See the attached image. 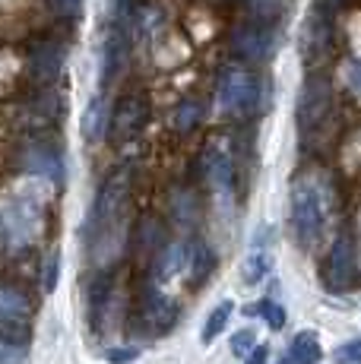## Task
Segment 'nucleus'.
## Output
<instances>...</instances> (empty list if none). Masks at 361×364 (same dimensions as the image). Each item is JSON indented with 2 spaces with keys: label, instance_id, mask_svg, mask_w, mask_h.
<instances>
[{
  "label": "nucleus",
  "instance_id": "nucleus-23",
  "mask_svg": "<svg viewBox=\"0 0 361 364\" xmlns=\"http://www.w3.org/2000/svg\"><path fill=\"white\" fill-rule=\"evenodd\" d=\"M48 6H51L60 19H73V16H80L82 0H48Z\"/></svg>",
  "mask_w": 361,
  "mask_h": 364
},
{
  "label": "nucleus",
  "instance_id": "nucleus-26",
  "mask_svg": "<svg viewBox=\"0 0 361 364\" xmlns=\"http://www.w3.org/2000/svg\"><path fill=\"white\" fill-rule=\"evenodd\" d=\"M136 358V348H108V361L111 364H127Z\"/></svg>",
  "mask_w": 361,
  "mask_h": 364
},
{
  "label": "nucleus",
  "instance_id": "nucleus-13",
  "mask_svg": "<svg viewBox=\"0 0 361 364\" xmlns=\"http://www.w3.org/2000/svg\"><path fill=\"white\" fill-rule=\"evenodd\" d=\"M124 60H127V32H124V26H114V29L108 32V41H105V64H102V80H111V76H117V70L124 67Z\"/></svg>",
  "mask_w": 361,
  "mask_h": 364
},
{
  "label": "nucleus",
  "instance_id": "nucleus-7",
  "mask_svg": "<svg viewBox=\"0 0 361 364\" xmlns=\"http://www.w3.org/2000/svg\"><path fill=\"white\" fill-rule=\"evenodd\" d=\"M232 48H235V54H241V58H247V60H263L269 54V48H273V38H269V32L263 29L260 23H254V26H244V29L235 32Z\"/></svg>",
  "mask_w": 361,
  "mask_h": 364
},
{
  "label": "nucleus",
  "instance_id": "nucleus-16",
  "mask_svg": "<svg viewBox=\"0 0 361 364\" xmlns=\"http://www.w3.org/2000/svg\"><path fill=\"white\" fill-rule=\"evenodd\" d=\"M105 130H108L105 102H102V99H92V105L86 108V117H82V136H86L89 143H95V139H99Z\"/></svg>",
  "mask_w": 361,
  "mask_h": 364
},
{
  "label": "nucleus",
  "instance_id": "nucleus-2",
  "mask_svg": "<svg viewBox=\"0 0 361 364\" xmlns=\"http://www.w3.org/2000/svg\"><path fill=\"white\" fill-rule=\"evenodd\" d=\"M323 215H326V197L314 178H301L291 191V228H295V237L301 247H311V244L320 237L323 228Z\"/></svg>",
  "mask_w": 361,
  "mask_h": 364
},
{
  "label": "nucleus",
  "instance_id": "nucleus-14",
  "mask_svg": "<svg viewBox=\"0 0 361 364\" xmlns=\"http://www.w3.org/2000/svg\"><path fill=\"white\" fill-rule=\"evenodd\" d=\"M212 266H216V257H212V250L206 247L203 241H197V244L187 247V266L184 269H190V282L193 285L206 282V276L212 272Z\"/></svg>",
  "mask_w": 361,
  "mask_h": 364
},
{
  "label": "nucleus",
  "instance_id": "nucleus-17",
  "mask_svg": "<svg viewBox=\"0 0 361 364\" xmlns=\"http://www.w3.org/2000/svg\"><path fill=\"white\" fill-rule=\"evenodd\" d=\"M232 311H235L232 301H222L216 311L210 314V320H206V326H203V342H212L222 330H225V323H228V317H232Z\"/></svg>",
  "mask_w": 361,
  "mask_h": 364
},
{
  "label": "nucleus",
  "instance_id": "nucleus-8",
  "mask_svg": "<svg viewBox=\"0 0 361 364\" xmlns=\"http://www.w3.org/2000/svg\"><path fill=\"white\" fill-rule=\"evenodd\" d=\"M326 282L330 289H345L352 282V241L345 235L336 237L333 244V254H330V269H326Z\"/></svg>",
  "mask_w": 361,
  "mask_h": 364
},
{
  "label": "nucleus",
  "instance_id": "nucleus-9",
  "mask_svg": "<svg viewBox=\"0 0 361 364\" xmlns=\"http://www.w3.org/2000/svg\"><path fill=\"white\" fill-rule=\"evenodd\" d=\"M175 317H178V307L168 295H162V291H149V295H146L143 320L149 323L152 333H165L171 323H175Z\"/></svg>",
  "mask_w": 361,
  "mask_h": 364
},
{
  "label": "nucleus",
  "instance_id": "nucleus-21",
  "mask_svg": "<svg viewBox=\"0 0 361 364\" xmlns=\"http://www.w3.org/2000/svg\"><path fill=\"white\" fill-rule=\"evenodd\" d=\"M254 342H257V336H254L251 326H247V330H238L232 336V352L238 355V358H247V355H251V348H254Z\"/></svg>",
  "mask_w": 361,
  "mask_h": 364
},
{
  "label": "nucleus",
  "instance_id": "nucleus-27",
  "mask_svg": "<svg viewBox=\"0 0 361 364\" xmlns=\"http://www.w3.org/2000/svg\"><path fill=\"white\" fill-rule=\"evenodd\" d=\"M266 358H269L266 346H254L251 355H247V364H266Z\"/></svg>",
  "mask_w": 361,
  "mask_h": 364
},
{
  "label": "nucleus",
  "instance_id": "nucleus-18",
  "mask_svg": "<svg viewBox=\"0 0 361 364\" xmlns=\"http://www.w3.org/2000/svg\"><path fill=\"white\" fill-rule=\"evenodd\" d=\"M244 314H260L269 330H282V326H286V311H282V304H276V301H269V298L260 301L257 307H247Z\"/></svg>",
  "mask_w": 361,
  "mask_h": 364
},
{
  "label": "nucleus",
  "instance_id": "nucleus-4",
  "mask_svg": "<svg viewBox=\"0 0 361 364\" xmlns=\"http://www.w3.org/2000/svg\"><path fill=\"white\" fill-rule=\"evenodd\" d=\"M146 121H149V102H146V95H124V99H117L114 111L108 114V136L114 139V143H130V139H136L146 127Z\"/></svg>",
  "mask_w": 361,
  "mask_h": 364
},
{
  "label": "nucleus",
  "instance_id": "nucleus-25",
  "mask_svg": "<svg viewBox=\"0 0 361 364\" xmlns=\"http://www.w3.org/2000/svg\"><path fill=\"white\" fill-rule=\"evenodd\" d=\"M345 82H349V89L361 99V60L345 64Z\"/></svg>",
  "mask_w": 361,
  "mask_h": 364
},
{
  "label": "nucleus",
  "instance_id": "nucleus-20",
  "mask_svg": "<svg viewBox=\"0 0 361 364\" xmlns=\"http://www.w3.org/2000/svg\"><path fill=\"white\" fill-rule=\"evenodd\" d=\"M23 358H26V342L0 336V364H23Z\"/></svg>",
  "mask_w": 361,
  "mask_h": 364
},
{
  "label": "nucleus",
  "instance_id": "nucleus-10",
  "mask_svg": "<svg viewBox=\"0 0 361 364\" xmlns=\"http://www.w3.org/2000/svg\"><path fill=\"white\" fill-rule=\"evenodd\" d=\"M60 70H64V48L54 45V41H41L32 51V73L41 82H51L60 76Z\"/></svg>",
  "mask_w": 361,
  "mask_h": 364
},
{
  "label": "nucleus",
  "instance_id": "nucleus-29",
  "mask_svg": "<svg viewBox=\"0 0 361 364\" xmlns=\"http://www.w3.org/2000/svg\"><path fill=\"white\" fill-rule=\"evenodd\" d=\"M276 364H291V358H286V361H276Z\"/></svg>",
  "mask_w": 361,
  "mask_h": 364
},
{
  "label": "nucleus",
  "instance_id": "nucleus-3",
  "mask_svg": "<svg viewBox=\"0 0 361 364\" xmlns=\"http://www.w3.org/2000/svg\"><path fill=\"white\" fill-rule=\"evenodd\" d=\"M260 105V80L247 67H225L219 76V108L232 117H247Z\"/></svg>",
  "mask_w": 361,
  "mask_h": 364
},
{
  "label": "nucleus",
  "instance_id": "nucleus-5",
  "mask_svg": "<svg viewBox=\"0 0 361 364\" xmlns=\"http://www.w3.org/2000/svg\"><path fill=\"white\" fill-rule=\"evenodd\" d=\"M326 114H330V86L320 76H311L301 89V99H298V133L304 139H314V133L323 127Z\"/></svg>",
  "mask_w": 361,
  "mask_h": 364
},
{
  "label": "nucleus",
  "instance_id": "nucleus-19",
  "mask_svg": "<svg viewBox=\"0 0 361 364\" xmlns=\"http://www.w3.org/2000/svg\"><path fill=\"white\" fill-rule=\"evenodd\" d=\"M200 117H203V108H200V102H180L178 111H175V127L180 133H187V130L197 127Z\"/></svg>",
  "mask_w": 361,
  "mask_h": 364
},
{
  "label": "nucleus",
  "instance_id": "nucleus-11",
  "mask_svg": "<svg viewBox=\"0 0 361 364\" xmlns=\"http://www.w3.org/2000/svg\"><path fill=\"white\" fill-rule=\"evenodd\" d=\"M26 168L36 174H48L51 181H60L64 178V165H60V156L54 152V146L48 143H32L26 149Z\"/></svg>",
  "mask_w": 361,
  "mask_h": 364
},
{
  "label": "nucleus",
  "instance_id": "nucleus-28",
  "mask_svg": "<svg viewBox=\"0 0 361 364\" xmlns=\"http://www.w3.org/2000/svg\"><path fill=\"white\" fill-rule=\"evenodd\" d=\"M6 241H10V232H6V222L0 219V247H6Z\"/></svg>",
  "mask_w": 361,
  "mask_h": 364
},
{
  "label": "nucleus",
  "instance_id": "nucleus-12",
  "mask_svg": "<svg viewBox=\"0 0 361 364\" xmlns=\"http://www.w3.org/2000/svg\"><path fill=\"white\" fill-rule=\"evenodd\" d=\"M266 237H269V228H263V232L257 235V241H254L251 254H247V260H244V282L247 285L260 282V279L273 269V254H269V247H266Z\"/></svg>",
  "mask_w": 361,
  "mask_h": 364
},
{
  "label": "nucleus",
  "instance_id": "nucleus-1",
  "mask_svg": "<svg viewBox=\"0 0 361 364\" xmlns=\"http://www.w3.org/2000/svg\"><path fill=\"white\" fill-rule=\"evenodd\" d=\"M130 200V168H117L105 178L99 197H95L92 215L86 225V241L95 263H108L121 250L124 237V209Z\"/></svg>",
  "mask_w": 361,
  "mask_h": 364
},
{
  "label": "nucleus",
  "instance_id": "nucleus-22",
  "mask_svg": "<svg viewBox=\"0 0 361 364\" xmlns=\"http://www.w3.org/2000/svg\"><path fill=\"white\" fill-rule=\"evenodd\" d=\"M336 364H361V339H352L336 348Z\"/></svg>",
  "mask_w": 361,
  "mask_h": 364
},
{
  "label": "nucleus",
  "instance_id": "nucleus-24",
  "mask_svg": "<svg viewBox=\"0 0 361 364\" xmlns=\"http://www.w3.org/2000/svg\"><path fill=\"white\" fill-rule=\"evenodd\" d=\"M58 272H60V260H58V257H51V260L45 263V276H41V289H45V291H54V285H58Z\"/></svg>",
  "mask_w": 361,
  "mask_h": 364
},
{
  "label": "nucleus",
  "instance_id": "nucleus-15",
  "mask_svg": "<svg viewBox=\"0 0 361 364\" xmlns=\"http://www.w3.org/2000/svg\"><path fill=\"white\" fill-rule=\"evenodd\" d=\"M289 352H291V361H295V364H317V361H320V355H323V348H320L317 333L304 330V333H298L295 339H291Z\"/></svg>",
  "mask_w": 361,
  "mask_h": 364
},
{
  "label": "nucleus",
  "instance_id": "nucleus-6",
  "mask_svg": "<svg viewBox=\"0 0 361 364\" xmlns=\"http://www.w3.org/2000/svg\"><path fill=\"white\" fill-rule=\"evenodd\" d=\"M203 174L219 197H232L235 168H232V156H228L225 146H210V149L203 152Z\"/></svg>",
  "mask_w": 361,
  "mask_h": 364
}]
</instances>
